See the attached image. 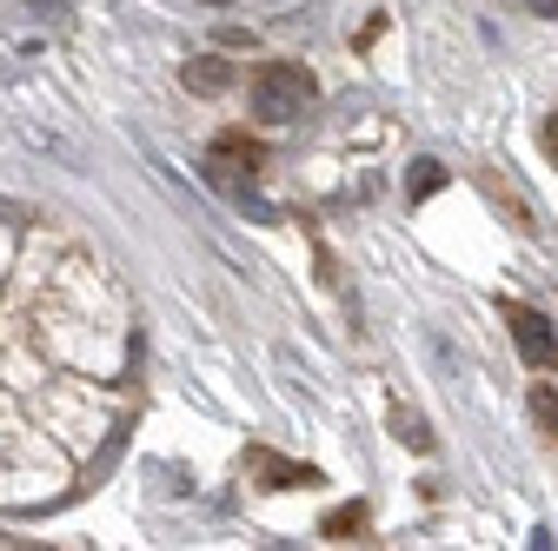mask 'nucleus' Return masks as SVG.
I'll list each match as a JSON object with an SVG mask.
<instances>
[{
	"instance_id": "obj_5",
	"label": "nucleus",
	"mask_w": 558,
	"mask_h": 551,
	"mask_svg": "<svg viewBox=\"0 0 558 551\" xmlns=\"http://www.w3.org/2000/svg\"><path fill=\"white\" fill-rule=\"evenodd\" d=\"M392 426H399V439H405L412 452H433V432H426V426H418V419H412V412H392Z\"/></svg>"
},
{
	"instance_id": "obj_2",
	"label": "nucleus",
	"mask_w": 558,
	"mask_h": 551,
	"mask_svg": "<svg viewBox=\"0 0 558 551\" xmlns=\"http://www.w3.org/2000/svg\"><path fill=\"white\" fill-rule=\"evenodd\" d=\"M512 339H519L525 366H538V372H551V366H558V339H551V319H545V313L512 306Z\"/></svg>"
},
{
	"instance_id": "obj_3",
	"label": "nucleus",
	"mask_w": 558,
	"mask_h": 551,
	"mask_svg": "<svg viewBox=\"0 0 558 551\" xmlns=\"http://www.w3.org/2000/svg\"><path fill=\"white\" fill-rule=\"evenodd\" d=\"M186 87H193V94H227V87H233V60H220V53L186 60Z\"/></svg>"
},
{
	"instance_id": "obj_1",
	"label": "nucleus",
	"mask_w": 558,
	"mask_h": 551,
	"mask_svg": "<svg viewBox=\"0 0 558 551\" xmlns=\"http://www.w3.org/2000/svg\"><path fill=\"white\" fill-rule=\"evenodd\" d=\"M306 107H313V74H306V66H287V60H279V66H266V74L253 81V113H259L266 126H293Z\"/></svg>"
},
{
	"instance_id": "obj_7",
	"label": "nucleus",
	"mask_w": 558,
	"mask_h": 551,
	"mask_svg": "<svg viewBox=\"0 0 558 551\" xmlns=\"http://www.w3.org/2000/svg\"><path fill=\"white\" fill-rule=\"evenodd\" d=\"M545 147H551V160H558V113H551V126H545Z\"/></svg>"
},
{
	"instance_id": "obj_4",
	"label": "nucleus",
	"mask_w": 558,
	"mask_h": 551,
	"mask_svg": "<svg viewBox=\"0 0 558 551\" xmlns=\"http://www.w3.org/2000/svg\"><path fill=\"white\" fill-rule=\"evenodd\" d=\"M439 186H446V167H439V160H418V167H412V180H405V193H412V199H433Z\"/></svg>"
},
{
	"instance_id": "obj_6",
	"label": "nucleus",
	"mask_w": 558,
	"mask_h": 551,
	"mask_svg": "<svg viewBox=\"0 0 558 551\" xmlns=\"http://www.w3.org/2000/svg\"><path fill=\"white\" fill-rule=\"evenodd\" d=\"M360 525H366V512H360V505H345V512H332V518H326V531H332V538H345V531H360Z\"/></svg>"
}]
</instances>
